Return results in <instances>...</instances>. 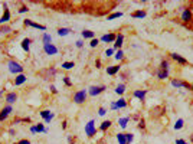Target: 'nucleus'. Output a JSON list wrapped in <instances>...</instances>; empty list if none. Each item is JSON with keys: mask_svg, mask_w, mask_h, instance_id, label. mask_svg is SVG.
<instances>
[{"mask_svg": "<svg viewBox=\"0 0 193 144\" xmlns=\"http://www.w3.org/2000/svg\"><path fill=\"white\" fill-rule=\"evenodd\" d=\"M138 127H140V128H144V127H146V123H144V120H140V123H138Z\"/></svg>", "mask_w": 193, "mask_h": 144, "instance_id": "nucleus-41", "label": "nucleus"}, {"mask_svg": "<svg viewBox=\"0 0 193 144\" xmlns=\"http://www.w3.org/2000/svg\"><path fill=\"white\" fill-rule=\"evenodd\" d=\"M15 144H19V143H15Z\"/></svg>", "mask_w": 193, "mask_h": 144, "instance_id": "nucleus-52", "label": "nucleus"}, {"mask_svg": "<svg viewBox=\"0 0 193 144\" xmlns=\"http://www.w3.org/2000/svg\"><path fill=\"white\" fill-rule=\"evenodd\" d=\"M124 91H125V85H124V84H120V85L116 88V94H118V95H122Z\"/></svg>", "mask_w": 193, "mask_h": 144, "instance_id": "nucleus-29", "label": "nucleus"}, {"mask_svg": "<svg viewBox=\"0 0 193 144\" xmlns=\"http://www.w3.org/2000/svg\"><path fill=\"white\" fill-rule=\"evenodd\" d=\"M105 89H107V87H105V85H101V87H95V85H92V87H89V91H88V94H89L91 97H97L98 94L104 92Z\"/></svg>", "mask_w": 193, "mask_h": 144, "instance_id": "nucleus-5", "label": "nucleus"}, {"mask_svg": "<svg viewBox=\"0 0 193 144\" xmlns=\"http://www.w3.org/2000/svg\"><path fill=\"white\" fill-rule=\"evenodd\" d=\"M29 9H28V6H22L20 9H19V13H26Z\"/></svg>", "mask_w": 193, "mask_h": 144, "instance_id": "nucleus-39", "label": "nucleus"}, {"mask_svg": "<svg viewBox=\"0 0 193 144\" xmlns=\"http://www.w3.org/2000/svg\"><path fill=\"white\" fill-rule=\"evenodd\" d=\"M160 68H161V69H169V62H167V61H163V62L160 64Z\"/></svg>", "mask_w": 193, "mask_h": 144, "instance_id": "nucleus-36", "label": "nucleus"}, {"mask_svg": "<svg viewBox=\"0 0 193 144\" xmlns=\"http://www.w3.org/2000/svg\"><path fill=\"white\" fill-rule=\"evenodd\" d=\"M111 124H113V123H111L110 120H108V121H104V123L100 125V130H101V131H105V130H108V128L111 127Z\"/></svg>", "mask_w": 193, "mask_h": 144, "instance_id": "nucleus-26", "label": "nucleus"}, {"mask_svg": "<svg viewBox=\"0 0 193 144\" xmlns=\"http://www.w3.org/2000/svg\"><path fill=\"white\" fill-rule=\"evenodd\" d=\"M7 68H9V72H10V73H15V75L23 73V66H22L19 62H16V61H9Z\"/></svg>", "mask_w": 193, "mask_h": 144, "instance_id": "nucleus-1", "label": "nucleus"}, {"mask_svg": "<svg viewBox=\"0 0 193 144\" xmlns=\"http://www.w3.org/2000/svg\"><path fill=\"white\" fill-rule=\"evenodd\" d=\"M116 105H117V108H125L127 107V101H125L124 98H120V100L116 102Z\"/></svg>", "mask_w": 193, "mask_h": 144, "instance_id": "nucleus-28", "label": "nucleus"}, {"mask_svg": "<svg viewBox=\"0 0 193 144\" xmlns=\"http://www.w3.org/2000/svg\"><path fill=\"white\" fill-rule=\"evenodd\" d=\"M121 16H122V12H116V13H113V15H110V16H108V20H113V19L121 17Z\"/></svg>", "mask_w": 193, "mask_h": 144, "instance_id": "nucleus-33", "label": "nucleus"}, {"mask_svg": "<svg viewBox=\"0 0 193 144\" xmlns=\"http://www.w3.org/2000/svg\"><path fill=\"white\" fill-rule=\"evenodd\" d=\"M118 71H120V65H113V66H108L107 68V73L108 75H116Z\"/></svg>", "mask_w": 193, "mask_h": 144, "instance_id": "nucleus-22", "label": "nucleus"}, {"mask_svg": "<svg viewBox=\"0 0 193 144\" xmlns=\"http://www.w3.org/2000/svg\"><path fill=\"white\" fill-rule=\"evenodd\" d=\"M43 51L46 55H56L58 53V48L53 45V43H49V45H43Z\"/></svg>", "mask_w": 193, "mask_h": 144, "instance_id": "nucleus-6", "label": "nucleus"}, {"mask_svg": "<svg viewBox=\"0 0 193 144\" xmlns=\"http://www.w3.org/2000/svg\"><path fill=\"white\" fill-rule=\"evenodd\" d=\"M1 32H3V33H9V32H10V28H9V26H4V28L1 29Z\"/></svg>", "mask_w": 193, "mask_h": 144, "instance_id": "nucleus-40", "label": "nucleus"}, {"mask_svg": "<svg viewBox=\"0 0 193 144\" xmlns=\"http://www.w3.org/2000/svg\"><path fill=\"white\" fill-rule=\"evenodd\" d=\"M42 42H43V45H49V43H52V36L48 35V33H43V36H42Z\"/></svg>", "mask_w": 193, "mask_h": 144, "instance_id": "nucleus-25", "label": "nucleus"}, {"mask_svg": "<svg viewBox=\"0 0 193 144\" xmlns=\"http://www.w3.org/2000/svg\"><path fill=\"white\" fill-rule=\"evenodd\" d=\"M50 92H52V94H56V92H58V89L55 88V85H50Z\"/></svg>", "mask_w": 193, "mask_h": 144, "instance_id": "nucleus-43", "label": "nucleus"}, {"mask_svg": "<svg viewBox=\"0 0 193 144\" xmlns=\"http://www.w3.org/2000/svg\"><path fill=\"white\" fill-rule=\"evenodd\" d=\"M9 20H10V10H9L7 4H4V13H3V16L0 17V23L4 25V23H7Z\"/></svg>", "mask_w": 193, "mask_h": 144, "instance_id": "nucleus-10", "label": "nucleus"}, {"mask_svg": "<svg viewBox=\"0 0 193 144\" xmlns=\"http://www.w3.org/2000/svg\"><path fill=\"white\" fill-rule=\"evenodd\" d=\"M23 25H25V26H32V28H35V29H40V30H46V26L39 25V23H36V22H32V20H29V19L23 20Z\"/></svg>", "mask_w": 193, "mask_h": 144, "instance_id": "nucleus-7", "label": "nucleus"}, {"mask_svg": "<svg viewBox=\"0 0 193 144\" xmlns=\"http://www.w3.org/2000/svg\"><path fill=\"white\" fill-rule=\"evenodd\" d=\"M6 101H7V104H13V102H16V101H17V95H16V92H9V94L6 95Z\"/></svg>", "mask_w": 193, "mask_h": 144, "instance_id": "nucleus-17", "label": "nucleus"}, {"mask_svg": "<svg viewBox=\"0 0 193 144\" xmlns=\"http://www.w3.org/2000/svg\"><path fill=\"white\" fill-rule=\"evenodd\" d=\"M131 17H134V19H143V17H146V12L144 10H136V12L131 13Z\"/></svg>", "mask_w": 193, "mask_h": 144, "instance_id": "nucleus-18", "label": "nucleus"}, {"mask_svg": "<svg viewBox=\"0 0 193 144\" xmlns=\"http://www.w3.org/2000/svg\"><path fill=\"white\" fill-rule=\"evenodd\" d=\"M68 143H69V144H72V143H74V140H72V137H68Z\"/></svg>", "mask_w": 193, "mask_h": 144, "instance_id": "nucleus-50", "label": "nucleus"}, {"mask_svg": "<svg viewBox=\"0 0 193 144\" xmlns=\"http://www.w3.org/2000/svg\"><path fill=\"white\" fill-rule=\"evenodd\" d=\"M172 85H173V87H176V88H180V87L190 88V85H189V84H186V82H183V81H180V79H173V81H172Z\"/></svg>", "mask_w": 193, "mask_h": 144, "instance_id": "nucleus-15", "label": "nucleus"}, {"mask_svg": "<svg viewBox=\"0 0 193 144\" xmlns=\"http://www.w3.org/2000/svg\"><path fill=\"white\" fill-rule=\"evenodd\" d=\"M36 133H48V130L45 128V125L43 124H36Z\"/></svg>", "mask_w": 193, "mask_h": 144, "instance_id": "nucleus-32", "label": "nucleus"}, {"mask_svg": "<svg viewBox=\"0 0 193 144\" xmlns=\"http://www.w3.org/2000/svg\"><path fill=\"white\" fill-rule=\"evenodd\" d=\"M98 42H100V40L94 37V39H91V43H89V46H91V48H95V46L98 45Z\"/></svg>", "mask_w": 193, "mask_h": 144, "instance_id": "nucleus-35", "label": "nucleus"}, {"mask_svg": "<svg viewBox=\"0 0 193 144\" xmlns=\"http://www.w3.org/2000/svg\"><path fill=\"white\" fill-rule=\"evenodd\" d=\"M95 65H97V68H101V66H100V65H101V61H97Z\"/></svg>", "mask_w": 193, "mask_h": 144, "instance_id": "nucleus-49", "label": "nucleus"}, {"mask_svg": "<svg viewBox=\"0 0 193 144\" xmlns=\"http://www.w3.org/2000/svg\"><path fill=\"white\" fill-rule=\"evenodd\" d=\"M114 56H116V59H117V61H121V59L124 58V52H122V51L120 49V51H117V53L114 55Z\"/></svg>", "mask_w": 193, "mask_h": 144, "instance_id": "nucleus-34", "label": "nucleus"}, {"mask_svg": "<svg viewBox=\"0 0 193 144\" xmlns=\"http://www.w3.org/2000/svg\"><path fill=\"white\" fill-rule=\"evenodd\" d=\"M111 109H118L116 105V102H111Z\"/></svg>", "mask_w": 193, "mask_h": 144, "instance_id": "nucleus-48", "label": "nucleus"}, {"mask_svg": "<svg viewBox=\"0 0 193 144\" xmlns=\"http://www.w3.org/2000/svg\"><path fill=\"white\" fill-rule=\"evenodd\" d=\"M26 76L23 75V73H20V75H16V78H15V85L16 87H19V85H22V84H25L26 82Z\"/></svg>", "mask_w": 193, "mask_h": 144, "instance_id": "nucleus-14", "label": "nucleus"}, {"mask_svg": "<svg viewBox=\"0 0 193 144\" xmlns=\"http://www.w3.org/2000/svg\"><path fill=\"white\" fill-rule=\"evenodd\" d=\"M19 144H30V141H29V140H20Z\"/></svg>", "mask_w": 193, "mask_h": 144, "instance_id": "nucleus-47", "label": "nucleus"}, {"mask_svg": "<svg viewBox=\"0 0 193 144\" xmlns=\"http://www.w3.org/2000/svg\"><path fill=\"white\" fill-rule=\"evenodd\" d=\"M172 58H173L177 64H180V65H186V64H187V59H185V58L180 56L179 53H172Z\"/></svg>", "mask_w": 193, "mask_h": 144, "instance_id": "nucleus-12", "label": "nucleus"}, {"mask_svg": "<svg viewBox=\"0 0 193 144\" xmlns=\"http://www.w3.org/2000/svg\"><path fill=\"white\" fill-rule=\"evenodd\" d=\"M74 66H75L74 62H64V64H62V69H66V71H68V69H72Z\"/></svg>", "mask_w": 193, "mask_h": 144, "instance_id": "nucleus-30", "label": "nucleus"}, {"mask_svg": "<svg viewBox=\"0 0 193 144\" xmlns=\"http://www.w3.org/2000/svg\"><path fill=\"white\" fill-rule=\"evenodd\" d=\"M183 124H185L183 118H179V120L176 121V124H174V130H180V128L183 127Z\"/></svg>", "mask_w": 193, "mask_h": 144, "instance_id": "nucleus-31", "label": "nucleus"}, {"mask_svg": "<svg viewBox=\"0 0 193 144\" xmlns=\"http://www.w3.org/2000/svg\"><path fill=\"white\" fill-rule=\"evenodd\" d=\"M30 42H32V40H30L29 37H25V39L22 40V49H23L25 52H28V53H29V51H30Z\"/></svg>", "mask_w": 193, "mask_h": 144, "instance_id": "nucleus-13", "label": "nucleus"}, {"mask_svg": "<svg viewBox=\"0 0 193 144\" xmlns=\"http://www.w3.org/2000/svg\"><path fill=\"white\" fill-rule=\"evenodd\" d=\"M84 46V42L82 40H77V48H82Z\"/></svg>", "mask_w": 193, "mask_h": 144, "instance_id": "nucleus-44", "label": "nucleus"}, {"mask_svg": "<svg viewBox=\"0 0 193 144\" xmlns=\"http://www.w3.org/2000/svg\"><path fill=\"white\" fill-rule=\"evenodd\" d=\"M69 32H71V29H68V28H61V29H58V35L59 36H66V35H69Z\"/></svg>", "mask_w": 193, "mask_h": 144, "instance_id": "nucleus-27", "label": "nucleus"}, {"mask_svg": "<svg viewBox=\"0 0 193 144\" xmlns=\"http://www.w3.org/2000/svg\"><path fill=\"white\" fill-rule=\"evenodd\" d=\"M116 37L117 35L116 33H110V35H104L101 37V40L102 42H116Z\"/></svg>", "mask_w": 193, "mask_h": 144, "instance_id": "nucleus-20", "label": "nucleus"}, {"mask_svg": "<svg viewBox=\"0 0 193 144\" xmlns=\"http://www.w3.org/2000/svg\"><path fill=\"white\" fill-rule=\"evenodd\" d=\"M176 144H187L185 140H182V138H179V140H176Z\"/></svg>", "mask_w": 193, "mask_h": 144, "instance_id": "nucleus-45", "label": "nucleus"}, {"mask_svg": "<svg viewBox=\"0 0 193 144\" xmlns=\"http://www.w3.org/2000/svg\"><path fill=\"white\" fill-rule=\"evenodd\" d=\"M30 133L36 134V125H32V127H30Z\"/></svg>", "mask_w": 193, "mask_h": 144, "instance_id": "nucleus-46", "label": "nucleus"}, {"mask_svg": "<svg viewBox=\"0 0 193 144\" xmlns=\"http://www.w3.org/2000/svg\"><path fill=\"white\" fill-rule=\"evenodd\" d=\"M190 19H192V12H190L189 9H185V10H183V13H182V20L187 23Z\"/></svg>", "mask_w": 193, "mask_h": 144, "instance_id": "nucleus-16", "label": "nucleus"}, {"mask_svg": "<svg viewBox=\"0 0 193 144\" xmlns=\"http://www.w3.org/2000/svg\"><path fill=\"white\" fill-rule=\"evenodd\" d=\"M13 111V108H12V105H7V107H4L1 111H0V121H4L7 117H9V114Z\"/></svg>", "mask_w": 193, "mask_h": 144, "instance_id": "nucleus-11", "label": "nucleus"}, {"mask_svg": "<svg viewBox=\"0 0 193 144\" xmlns=\"http://www.w3.org/2000/svg\"><path fill=\"white\" fill-rule=\"evenodd\" d=\"M113 55H114V49L108 48V49L105 51V56H113Z\"/></svg>", "mask_w": 193, "mask_h": 144, "instance_id": "nucleus-37", "label": "nucleus"}, {"mask_svg": "<svg viewBox=\"0 0 193 144\" xmlns=\"http://www.w3.org/2000/svg\"><path fill=\"white\" fill-rule=\"evenodd\" d=\"M128 121H130V118H128V117L118 118V124H120V127H121V128H125V127H127V124H128Z\"/></svg>", "mask_w": 193, "mask_h": 144, "instance_id": "nucleus-23", "label": "nucleus"}, {"mask_svg": "<svg viewBox=\"0 0 193 144\" xmlns=\"http://www.w3.org/2000/svg\"><path fill=\"white\" fill-rule=\"evenodd\" d=\"M190 89H192V91H193V84H192V85H190Z\"/></svg>", "mask_w": 193, "mask_h": 144, "instance_id": "nucleus-51", "label": "nucleus"}, {"mask_svg": "<svg viewBox=\"0 0 193 144\" xmlns=\"http://www.w3.org/2000/svg\"><path fill=\"white\" fill-rule=\"evenodd\" d=\"M86 97H88V92L85 89H81V91L74 94V102L75 104H82V102L86 101Z\"/></svg>", "mask_w": 193, "mask_h": 144, "instance_id": "nucleus-3", "label": "nucleus"}, {"mask_svg": "<svg viewBox=\"0 0 193 144\" xmlns=\"http://www.w3.org/2000/svg\"><path fill=\"white\" fill-rule=\"evenodd\" d=\"M95 121L94 120H89L86 124H85V134L88 136V137H92L94 134H95Z\"/></svg>", "mask_w": 193, "mask_h": 144, "instance_id": "nucleus-4", "label": "nucleus"}, {"mask_svg": "<svg viewBox=\"0 0 193 144\" xmlns=\"http://www.w3.org/2000/svg\"><path fill=\"white\" fill-rule=\"evenodd\" d=\"M146 95H147V91H146V89H136V91L133 92V97L137 98V100H140V101H144Z\"/></svg>", "mask_w": 193, "mask_h": 144, "instance_id": "nucleus-8", "label": "nucleus"}, {"mask_svg": "<svg viewBox=\"0 0 193 144\" xmlns=\"http://www.w3.org/2000/svg\"><path fill=\"white\" fill-rule=\"evenodd\" d=\"M40 117H42V118L45 120V123L48 124V123H50V121H52V118H53L55 115H53L50 111H48V109H43V111H40Z\"/></svg>", "mask_w": 193, "mask_h": 144, "instance_id": "nucleus-9", "label": "nucleus"}, {"mask_svg": "<svg viewBox=\"0 0 193 144\" xmlns=\"http://www.w3.org/2000/svg\"><path fill=\"white\" fill-rule=\"evenodd\" d=\"M0 144H1V143H0Z\"/></svg>", "mask_w": 193, "mask_h": 144, "instance_id": "nucleus-53", "label": "nucleus"}, {"mask_svg": "<svg viewBox=\"0 0 193 144\" xmlns=\"http://www.w3.org/2000/svg\"><path fill=\"white\" fill-rule=\"evenodd\" d=\"M122 40H124V36L121 35H117V37H116V42H114V48L116 49H120L121 46H122Z\"/></svg>", "mask_w": 193, "mask_h": 144, "instance_id": "nucleus-19", "label": "nucleus"}, {"mask_svg": "<svg viewBox=\"0 0 193 144\" xmlns=\"http://www.w3.org/2000/svg\"><path fill=\"white\" fill-rule=\"evenodd\" d=\"M157 76H158V79H166L167 76H169V69H158L157 71Z\"/></svg>", "mask_w": 193, "mask_h": 144, "instance_id": "nucleus-21", "label": "nucleus"}, {"mask_svg": "<svg viewBox=\"0 0 193 144\" xmlns=\"http://www.w3.org/2000/svg\"><path fill=\"white\" fill-rule=\"evenodd\" d=\"M64 82H65V84H66L68 87H71V81L68 79V76H65V78H64Z\"/></svg>", "mask_w": 193, "mask_h": 144, "instance_id": "nucleus-42", "label": "nucleus"}, {"mask_svg": "<svg viewBox=\"0 0 193 144\" xmlns=\"http://www.w3.org/2000/svg\"><path fill=\"white\" fill-rule=\"evenodd\" d=\"M98 114H100V115H105V114H107V109H105L104 107H101L100 109H98Z\"/></svg>", "mask_w": 193, "mask_h": 144, "instance_id": "nucleus-38", "label": "nucleus"}, {"mask_svg": "<svg viewBox=\"0 0 193 144\" xmlns=\"http://www.w3.org/2000/svg\"><path fill=\"white\" fill-rule=\"evenodd\" d=\"M134 140V136L131 133H120L117 134V141L120 144H131Z\"/></svg>", "mask_w": 193, "mask_h": 144, "instance_id": "nucleus-2", "label": "nucleus"}, {"mask_svg": "<svg viewBox=\"0 0 193 144\" xmlns=\"http://www.w3.org/2000/svg\"><path fill=\"white\" fill-rule=\"evenodd\" d=\"M82 37L84 39H94L95 37V33L92 30H84L82 32Z\"/></svg>", "mask_w": 193, "mask_h": 144, "instance_id": "nucleus-24", "label": "nucleus"}]
</instances>
